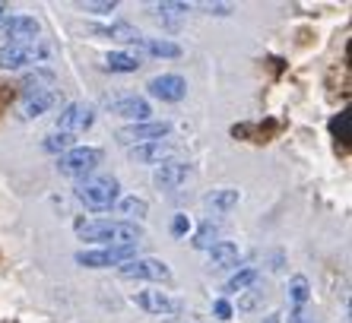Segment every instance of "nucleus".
Returning a JSON list of instances; mask_svg holds the SVG:
<instances>
[{
    "label": "nucleus",
    "instance_id": "1",
    "mask_svg": "<svg viewBox=\"0 0 352 323\" xmlns=\"http://www.w3.org/2000/svg\"><path fill=\"white\" fill-rule=\"evenodd\" d=\"M74 228L80 241L102 244V247H137L143 238V225L124 219H80Z\"/></svg>",
    "mask_w": 352,
    "mask_h": 323
},
{
    "label": "nucleus",
    "instance_id": "2",
    "mask_svg": "<svg viewBox=\"0 0 352 323\" xmlns=\"http://www.w3.org/2000/svg\"><path fill=\"white\" fill-rule=\"evenodd\" d=\"M74 194L89 212H105L121 200V184L118 178H86L76 184Z\"/></svg>",
    "mask_w": 352,
    "mask_h": 323
},
{
    "label": "nucleus",
    "instance_id": "3",
    "mask_svg": "<svg viewBox=\"0 0 352 323\" xmlns=\"http://www.w3.org/2000/svg\"><path fill=\"white\" fill-rule=\"evenodd\" d=\"M98 165H102V149L98 146H74L70 153L58 155V171L64 178L86 181Z\"/></svg>",
    "mask_w": 352,
    "mask_h": 323
},
{
    "label": "nucleus",
    "instance_id": "4",
    "mask_svg": "<svg viewBox=\"0 0 352 323\" xmlns=\"http://www.w3.org/2000/svg\"><path fill=\"white\" fill-rule=\"evenodd\" d=\"M41 60H48V45L45 41H10L0 48V70H19V67L35 64L38 67Z\"/></svg>",
    "mask_w": 352,
    "mask_h": 323
},
{
    "label": "nucleus",
    "instance_id": "5",
    "mask_svg": "<svg viewBox=\"0 0 352 323\" xmlns=\"http://www.w3.org/2000/svg\"><path fill=\"white\" fill-rule=\"evenodd\" d=\"M118 273L124 279H140V282H168L172 279V269L165 260H156V257H133L127 263L118 267Z\"/></svg>",
    "mask_w": 352,
    "mask_h": 323
},
{
    "label": "nucleus",
    "instance_id": "6",
    "mask_svg": "<svg viewBox=\"0 0 352 323\" xmlns=\"http://www.w3.org/2000/svg\"><path fill=\"white\" fill-rule=\"evenodd\" d=\"M172 133V124L168 121H143V124H127V127L118 130V143L124 146H143V143H159Z\"/></svg>",
    "mask_w": 352,
    "mask_h": 323
},
{
    "label": "nucleus",
    "instance_id": "7",
    "mask_svg": "<svg viewBox=\"0 0 352 323\" xmlns=\"http://www.w3.org/2000/svg\"><path fill=\"white\" fill-rule=\"evenodd\" d=\"M133 254H137V247H98V251H80L76 263L86 269H108L133 260Z\"/></svg>",
    "mask_w": 352,
    "mask_h": 323
},
{
    "label": "nucleus",
    "instance_id": "8",
    "mask_svg": "<svg viewBox=\"0 0 352 323\" xmlns=\"http://www.w3.org/2000/svg\"><path fill=\"white\" fill-rule=\"evenodd\" d=\"M146 89L153 98L175 105V102H181V98L188 96V80L178 76V73H162V76H153V80L146 82Z\"/></svg>",
    "mask_w": 352,
    "mask_h": 323
},
{
    "label": "nucleus",
    "instance_id": "9",
    "mask_svg": "<svg viewBox=\"0 0 352 323\" xmlns=\"http://www.w3.org/2000/svg\"><path fill=\"white\" fill-rule=\"evenodd\" d=\"M96 124V108L86 105V102H70L64 111L58 114V130L64 133H82V130H89Z\"/></svg>",
    "mask_w": 352,
    "mask_h": 323
},
{
    "label": "nucleus",
    "instance_id": "10",
    "mask_svg": "<svg viewBox=\"0 0 352 323\" xmlns=\"http://www.w3.org/2000/svg\"><path fill=\"white\" fill-rule=\"evenodd\" d=\"M133 304L146 314H175L181 311V304L168 295V291H159V289H146V291H137L133 295Z\"/></svg>",
    "mask_w": 352,
    "mask_h": 323
},
{
    "label": "nucleus",
    "instance_id": "11",
    "mask_svg": "<svg viewBox=\"0 0 352 323\" xmlns=\"http://www.w3.org/2000/svg\"><path fill=\"white\" fill-rule=\"evenodd\" d=\"M38 32H41V25L32 16H7L0 23V35L7 38V45L10 41H35Z\"/></svg>",
    "mask_w": 352,
    "mask_h": 323
},
{
    "label": "nucleus",
    "instance_id": "12",
    "mask_svg": "<svg viewBox=\"0 0 352 323\" xmlns=\"http://www.w3.org/2000/svg\"><path fill=\"white\" fill-rule=\"evenodd\" d=\"M190 178V165L188 162H162L156 165V175H153V184L159 190H178L184 181Z\"/></svg>",
    "mask_w": 352,
    "mask_h": 323
},
{
    "label": "nucleus",
    "instance_id": "13",
    "mask_svg": "<svg viewBox=\"0 0 352 323\" xmlns=\"http://www.w3.org/2000/svg\"><path fill=\"white\" fill-rule=\"evenodd\" d=\"M111 114H118V118H127V121L133 124H143L149 121V114H153V105H149L143 96H124V98H115L111 102Z\"/></svg>",
    "mask_w": 352,
    "mask_h": 323
},
{
    "label": "nucleus",
    "instance_id": "14",
    "mask_svg": "<svg viewBox=\"0 0 352 323\" xmlns=\"http://www.w3.org/2000/svg\"><path fill=\"white\" fill-rule=\"evenodd\" d=\"M175 153V143L168 140H159V143H143V146H133L131 149V159L140 162V165H162L168 162V155Z\"/></svg>",
    "mask_w": 352,
    "mask_h": 323
},
{
    "label": "nucleus",
    "instance_id": "15",
    "mask_svg": "<svg viewBox=\"0 0 352 323\" xmlns=\"http://www.w3.org/2000/svg\"><path fill=\"white\" fill-rule=\"evenodd\" d=\"M238 257H241V251H238L235 241H216L210 247V267L213 269H235Z\"/></svg>",
    "mask_w": 352,
    "mask_h": 323
},
{
    "label": "nucleus",
    "instance_id": "16",
    "mask_svg": "<svg viewBox=\"0 0 352 323\" xmlns=\"http://www.w3.org/2000/svg\"><path fill=\"white\" fill-rule=\"evenodd\" d=\"M89 32H96V35H105V38H111V41H124V45H140L143 41V35L133 29L131 23H115V25H92Z\"/></svg>",
    "mask_w": 352,
    "mask_h": 323
},
{
    "label": "nucleus",
    "instance_id": "17",
    "mask_svg": "<svg viewBox=\"0 0 352 323\" xmlns=\"http://www.w3.org/2000/svg\"><path fill=\"white\" fill-rule=\"evenodd\" d=\"M238 200H241V194L232 190V187H219V190H213V194L204 197V203L216 212V216H229V212L238 206Z\"/></svg>",
    "mask_w": 352,
    "mask_h": 323
},
{
    "label": "nucleus",
    "instance_id": "18",
    "mask_svg": "<svg viewBox=\"0 0 352 323\" xmlns=\"http://www.w3.org/2000/svg\"><path fill=\"white\" fill-rule=\"evenodd\" d=\"M140 67H143V60L137 54H131V51H111L105 57V70L111 73H137Z\"/></svg>",
    "mask_w": 352,
    "mask_h": 323
},
{
    "label": "nucleus",
    "instance_id": "19",
    "mask_svg": "<svg viewBox=\"0 0 352 323\" xmlns=\"http://www.w3.org/2000/svg\"><path fill=\"white\" fill-rule=\"evenodd\" d=\"M156 13H159V19H162L168 29H178L181 19L190 13V7L188 3H178V0H162V3H156Z\"/></svg>",
    "mask_w": 352,
    "mask_h": 323
},
{
    "label": "nucleus",
    "instance_id": "20",
    "mask_svg": "<svg viewBox=\"0 0 352 323\" xmlns=\"http://www.w3.org/2000/svg\"><path fill=\"white\" fill-rule=\"evenodd\" d=\"M257 279H261V273H257L254 267H245V269H238L235 276H229V282L222 285V291H226V295H241V291L251 289Z\"/></svg>",
    "mask_w": 352,
    "mask_h": 323
},
{
    "label": "nucleus",
    "instance_id": "21",
    "mask_svg": "<svg viewBox=\"0 0 352 323\" xmlns=\"http://www.w3.org/2000/svg\"><path fill=\"white\" fill-rule=\"evenodd\" d=\"M115 206H118V212L124 216V222H137V219H143L149 212V203L143 200V197H121Z\"/></svg>",
    "mask_w": 352,
    "mask_h": 323
},
{
    "label": "nucleus",
    "instance_id": "22",
    "mask_svg": "<svg viewBox=\"0 0 352 323\" xmlns=\"http://www.w3.org/2000/svg\"><path fill=\"white\" fill-rule=\"evenodd\" d=\"M74 146H76V137L74 133H64V130H54V133H48V137L41 140V149H45V153H54V155L70 153Z\"/></svg>",
    "mask_w": 352,
    "mask_h": 323
},
{
    "label": "nucleus",
    "instance_id": "23",
    "mask_svg": "<svg viewBox=\"0 0 352 323\" xmlns=\"http://www.w3.org/2000/svg\"><path fill=\"white\" fill-rule=\"evenodd\" d=\"M51 105H54V92H35V96H25L23 114L25 118H41L45 111H51Z\"/></svg>",
    "mask_w": 352,
    "mask_h": 323
},
{
    "label": "nucleus",
    "instance_id": "24",
    "mask_svg": "<svg viewBox=\"0 0 352 323\" xmlns=\"http://www.w3.org/2000/svg\"><path fill=\"white\" fill-rule=\"evenodd\" d=\"M140 45L153 57H181V45H175V41H168V38H143Z\"/></svg>",
    "mask_w": 352,
    "mask_h": 323
},
{
    "label": "nucleus",
    "instance_id": "25",
    "mask_svg": "<svg viewBox=\"0 0 352 323\" xmlns=\"http://www.w3.org/2000/svg\"><path fill=\"white\" fill-rule=\"evenodd\" d=\"M51 82H54V73L51 70H35L23 80V89H25V96H35V92H48Z\"/></svg>",
    "mask_w": 352,
    "mask_h": 323
},
{
    "label": "nucleus",
    "instance_id": "26",
    "mask_svg": "<svg viewBox=\"0 0 352 323\" xmlns=\"http://www.w3.org/2000/svg\"><path fill=\"white\" fill-rule=\"evenodd\" d=\"M216 238H219V225H216L213 219H206L204 225H200V232L194 234V241L190 244H194L197 251H210V247L216 244Z\"/></svg>",
    "mask_w": 352,
    "mask_h": 323
},
{
    "label": "nucleus",
    "instance_id": "27",
    "mask_svg": "<svg viewBox=\"0 0 352 323\" xmlns=\"http://www.w3.org/2000/svg\"><path fill=\"white\" fill-rule=\"evenodd\" d=\"M289 298H292L295 307H305V301L311 298V285L305 276H292V282H289Z\"/></svg>",
    "mask_w": 352,
    "mask_h": 323
},
{
    "label": "nucleus",
    "instance_id": "28",
    "mask_svg": "<svg viewBox=\"0 0 352 323\" xmlns=\"http://www.w3.org/2000/svg\"><path fill=\"white\" fill-rule=\"evenodd\" d=\"M261 298H263V291L257 289V282H254L251 289H245L241 295H238V311H254Z\"/></svg>",
    "mask_w": 352,
    "mask_h": 323
},
{
    "label": "nucleus",
    "instance_id": "29",
    "mask_svg": "<svg viewBox=\"0 0 352 323\" xmlns=\"http://www.w3.org/2000/svg\"><path fill=\"white\" fill-rule=\"evenodd\" d=\"M80 10H86V13H115L118 10V0H86V3H80Z\"/></svg>",
    "mask_w": 352,
    "mask_h": 323
},
{
    "label": "nucleus",
    "instance_id": "30",
    "mask_svg": "<svg viewBox=\"0 0 352 323\" xmlns=\"http://www.w3.org/2000/svg\"><path fill=\"white\" fill-rule=\"evenodd\" d=\"M188 232H190V219L188 216H175L172 219V234L175 238H184Z\"/></svg>",
    "mask_w": 352,
    "mask_h": 323
},
{
    "label": "nucleus",
    "instance_id": "31",
    "mask_svg": "<svg viewBox=\"0 0 352 323\" xmlns=\"http://www.w3.org/2000/svg\"><path fill=\"white\" fill-rule=\"evenodd\" d=\"M213 311H216V317H219V320H232V304H229V298L213 301Z\"/></svg>",
    "mask_w": 352,
    "mask_h": 323
},
{
    "label": "nucleus",
    "instance_id": "32",
    "mask_svg": "<svg viewBox=\"0 0 352 323\" xmlns=\"http://www.w3.org/2000/svg\"><path fill=\"white\" fill-rule=\"evenodd\" d=\"M206 10H210V13H216V16H226V13H229V3H204Z\"/></svg>",
    "mask_w": 352,
    "mask_h": 323
},
{
    "label": "nucleus",
    "instance_id": "33",
    "mask_svg": "<svg viewBox=\"0 0 352 323\" xmlns=\"http://www.w3.org/2000/svg\"><path fill=\"white\" fill-rule=\"evenodd\" d=\"M289 323H308V320H305L302 307H292V311H289Z\"/></svg>",
    "mask_w": 352,
    "mask_h": 323
},
{
    "label": "nucleus",
    "instance_id": "34",
    "mask_svg": "<svg viewBox=\"0 0 352 323\" xmlns=\"http://www.w3.org/2000/svg\"><path fill=\"white\" fill-rule=\"evenodd\" d=\"M263 323H283V314H279V311H273V314L263 317Z\"/></svg>",
    "mask_w": 352,
    "mask_h": 323
},
{
    "label": "nucleus",
    "instance_id": "35",
    "mask_svg": "<svg viewBox=\"0 0 352 323\" xmlns=\"http://www.w3.org/2000/svg\"><path fill=\"white\" fill-rule=\"evenodd\" d=\"M3 19H7V7H3V3H0V23H3Z\"/></svg>",
    "mask_w": 352,
    "mask_h": 323
}]
</instances>
